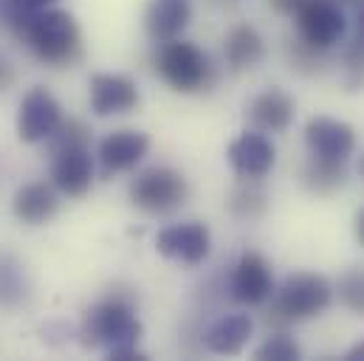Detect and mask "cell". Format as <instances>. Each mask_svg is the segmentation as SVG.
<instances>
[{
    "instance_id": "cell-1",
    "label": "cell",
    "mask_w": 364,
    "mask_h": 361,
    "mask_svg": "<svg viewBox=\"0 0 364 361\" xmlns=\"http://www.w3.org/2000/svg\"><path fill=\"white\" fill-rule=\"evenodd\" d=\"M9 26L14 34L31 48V54L54 68H71L82 57V31L71 11L63 9H40L20 11L6 6Z\"/></svg>"
},
{
    "instance_id": "cell-2",
    "label": "cell",
    "mask_w": 364,
    "mask_h": 361,
    "mask_svg": "<svg viewBox=\"0 0 364 361\" xmlns=\"http://www.w3.org/2000/svg\"><path fill=\"white\" fill-rule=\"evenodd\" d=\"M141 322L136 316L133 299L113 293L102 302H96L93 308L85 311L82 328H80V339L88 350H113V347H124V345H139L141 342Z\"/></svg>"
},
{
    "instance_id": "cell-3",
    "label": "cell",
    "mask_w": 364,
    "mask_h": 361,
    "mask_svg": "<svg viewBox=\"0 0 364 361\" xmlns=\"http://www.w3.org/2000/svg\"><path fill=\"white\" fill-rule=\"evenodd\" d=\"M333 302V285L322 274L299 271L285 276L282 288L274 293L272 311L266 313V325H291L305 322L325 313Z\"/></svg>"
},
{
    "instance_id": "cell-4",
    "label": "cell",
    "mask_w": 364,
    "mask_h": 361,
    "mask_svg": "<svg viewBox=\"0 0 364 361\" xmlns=\"http://www.w3.org/2000/svg\"><path fill=\"white\" fill-rule=\"evenodd\" d=\"M156 71L178 93H198L215 82L212 60L195 43H186L181 37L161 43V48L156 51Z\"/></svg>"
},
{
    "instance_id": "cell-5",
    "label": "cell",
    "mask_w": 364,
    "mask_h": 361,
    "mask_svg": "<svg viewBox=\"0 0 364 361\" xmlns=\"http://www.w3.org/2000/svg\"><path fill=\"white\" fill-rule=\"evenodd\" d=\"M130 203L144 215H173L189 198V183L178 170L150 167L130 180Z\"/></svg>"
},
{
    "instance_id": "cell-6",
    "label": "cell",
    "mask_w": 364,
    "mask_h": 361,
    "mask_svg": "<svg viewBox=\"0 0 364 361\" xmlns=\"http://www.w3.org/2000/svg\"><path fill=\"white\" fill-rule=\"evenodd\" d=\"M296 20V37H302L308 45L331 51L339 45L348 34V17L345 6L336 0H305V6L294 14Z\"/></svg>"
},
{
    "instance_id": "cell-7",
    "label": "cell",
    "mask_w": 364,
    "mask_h": 361,
    "mask_svg": "<svg viewBox=\"0 0 364 361\" xmlns=\"http://www.w3.org/2000/svg\"><path fill=\"white\" fill-rule=\"evenodd\" d=\"M156 249L167 260H176L183 266H200V263H206V257L212 252L209 226L198 223V220L167 226L156 235Z\"/></svg>"
},
{
    "instance_id": "cell-8",
    "label": "cell",
    "mask_w": 364,
    "mask_h": 361,
    "mask_svg": "<svg viewBox=\"0 0 364 361\" xmlns=\"http://www.w3.org/2000/svg\"><path fill=\"white\" fill-rule=\"evenodd\" d=\"M63 122V107L54 99V93L46 88H31L17 110V136L26 144L48 141V136Z\"/></svg>"
},
{
    "instance_id": "cell-9",
    "label": "cell",
    "mask_w": 364,
    "mask_h": 361,
    "mask_svg": "<svg viewBox=\"0 0 364 361\" xmlns=\"http://www.w3.org/2000/svg\"><path fill=\"white\" fill-rule=\"evenodd\" d=\"M229 291H232V299L240 305H249V308L263 305L274 293V274L269 260L257 252H246L232 269Z\"/></svg>"
},
{
    "instance_id": "cell-10",
    "label": "cell",
    "mask_w": 364,
    "mask_h": 361,
    "mask_svg": "<svg viewBox=\"0 0 364 361\" xmlns=\"http://www.w3.org/2000/svg\"><path fill=\"white\" fill-rule=\"evenodd\" d=\"M226 158H229V167L235 170L237 178H266L274 170L277 147L266 133L246 130L229 144Z\"/></svg>"
},
{
    "instance_id": "cell-11",
    "label": "cell",
    "mask_w": 364,
    "mask_h": 361,
    "mask_svg": "<svg viewBox=\"0 0 364 361\" xmlns=\"http://www.w3.org/2000/svg\"><path fill=\"white\" fill-rule=\"evenodd\" d=\"M305 144L311 156L319 158H339L348 161L350 153L356 150V133L348 122L331 119V116H314L305 124Z\"/></svg>"
},
{
    "instance_id": "cell-12",
    "label": "cell",
    "mask_w": 364,
    "mask_h": 361,
    "mask_svg": "<svg viewBox=\"0 0 364 361\" xmlns=\"http://www.w3.org/2000/svg\"><path fill=\"white\" fill-rule=\"evenodd\" d=\"M150 150V136L141 130H113L107 133L99 147H96V158L102 164L105 176H116V173H127L133 170Z\"/></svg>"
},
{
    "instance_id": "cell-13",
    "label": "cell",
    "mask_w": 364,
    "mask_h": 361,
    "mask_svg": "<svg viewBox=\"0 0 364 361\" xmlns=\"http://www.w3.org/2000/svg\"><path fill=\"white\" fill-rule=\"evenodd\" d=\"M88 85H91V110L102 119L130 113L141 104L139 85L127 74H93Z\"/></svg>"
},
{
    "instance_id": "cell-14",
    "label": "cell",
    "mask_w": 364,
    "mask_h": 361,
    "mask_svg": "<svg viewBox=\"0 0 364 361\" xmlns=\"http://www.w3.org/2000/svg\"><path fill=\"white\" fill-rule=\"evenodd\" d=\"M93 178H96V164L91 158V147L63 150L51 156V183L57 192L68 198H82L91 192Z\"/></svg>"
},
{
    "instance_id": "cell-15",
    "label": "cell",
    "mask_w": 364,
    "mask_h": 361,
    "mask_svg": "<svg viewBox=\"0 0 364 361\" xmlns=\"http://www.w3.org/2000/svg\"><path fill=\"white\" fill-rule=\"evenodd\" d=\"M294 116H296V102L282 88H269L257 93L246 107L249 124L260 133H285Z\"/></svg>"
},
{
    "instance_id": "cell-16",
    "label": "cell",
    "mask_w": 364,
    "mask_h": 361,
    "mask_svg": "<svg viewBox=\"0 0 364 361\" xmlns=\"http://www.w3.org/2000/svg\"><path fill=\"white\" fill-rule=\"evenodd\" d=\"M11 212L26 226H43V223H48L60 212V198H57L54 183H43V180L23 183L14 192V198H11Z\"/></svg>"
},
{
    "instance_id": "cell-17",
    "label": "cell",
    "mask_w": 364,
    "mask_h": 361,
    "mask_svg": "<svg viewBox=\"0 0 364 361\" xmlns=\"http://www.w3.org/2000/svg\"><path fill=\"white\" fill-rule=\"evenodd\" d=\"M192 20L189 0H153L144 11V31L153 43H170L181 37Z\"/></svg>"
},
{
    "instance_id": "cell-18",
    "label": "cell",
    "mask_w": 364,
    "mask_h": 361,
    "mask_svg": "<svg viewBox=\"0 0 364 361\" xmlns=\"http://www.w3.org/2000/svg\"><path fill=\"white\" fill-rule=\"evenodd\" d=\"M252 330H255V322L249 313H229L209 325L203 345L218 356H237L249 345Z\"/></svg>"
},
{
    "instance_id": "cell-19",
    "label": "cell",
    "mask_w": 364,
    "mask_h": 361,
    "mask_svg": "<svg viewBox=\"0 0 364 361\" xmlns=\"http://www.w3.org/2000/svg\"><path fill=\"white\" fill-rule=\"evenodd\" d=\"M223 57L232 71L255 68L266 57V40L255 26H235L223 40Z\"/></svg>"
},
{
    "instance_id": "cell-20",
    "label": "cell",
    "mask_w": 364,
    "mask_h": 361,
    "mask_svg": "<svg viewBox=\"0 0 364 361\" xmlns=\"http://www.w3.org/2000/svg\"><path fill=\"white\" fill-rule=\"evenodd\" d=\"M31 296V279L23 260L11 252H0V308L11 311L28 302Z\"/></svg>"
},
{
    "instance_id": "cell-21",
    "label": "cell",
    "mask_w": 364,
    "mask_h": 361,
    "mask_svg": "<svg viewBox=\"0 0 364 361\" xmlns=\"http://www.w3.org/2000/svg\"><path fill=\"white\" fill-rule=\"evenodd\" d=\"M345 180H348V161H339V158L311 156V161L302 167V186L314 195H331L342 189Z\"/></svg>"
},
{
    "instance_id": "cell-22",
    "label": "cell",
    "mask_w": 364,
    "mask_h": 361,
    "mask_svg": "<svg viewBox=\"0 0 364 361\" xmlns=\"http://www.w3.org/2000/svg\"><path fill=\"white\" fill-rule=\"evenodd\" d=\"M260 180L263 178H240V183L229 192L226 206H229L232 217H237V220H257V217L266 215L269 192H266V186Z\"/></svg>"
},
{
    "instance_id": "cell-23",
    "label": "cell",
    "mask_w": 364,
    "mask_h": 361,
    "mask_svg": "<svg viewBox=\"0 0 364 361\" xmlns=\"http://www.w3.org/2000/svg\"><path fill=\"white\" fill-rule=\"evenodd\" d=\"M77 147H91V130L80 119H63L57 130L48 136V153H63V150H77Z\"/></svg>"
},
{
    "instance_id": "cell-24",
    "label": "cell",
    "mask_w": 364,
    "mask_h": 361,
    "mask_svg": "<svg viewBox=\"0 0 364 361\" xmlns=\"http://www.w3.org/2000/svg\"><path fill=\"white\" fill-rule=\"evenodd\" d=\"M333 293L339 296V302H342L348 311L364 316V269L350 266V269L342 271L339 279H336Z\"/></svg>"
},
{
    "instance_id": "cell-25",
    "label": "cell",
    "mask_w": 364,
    "mask_h": 361,
    "mask_svg": "<svg viewBox=\"0 0 364 361\" xmlns=\"http://www.w3.org/2000/svg\"><path fill=\"white\" fill-rule=\"evenodd\" d=\"M288 63H291V68H296L302 74H316L328 63V51L314 48L302 37H296V40L288 43Z\"/></svg>"
},
{
    "instance_id": "cell-26",
    "label": "cell",
    "mask_w": 364,
    "mask_h": 361,
    "mask_svg": "<svg viewBox=\"0 0 364 361\" xmlns=\"http://www.w3.org/2000/svg\"><path fill=\"white\" fill-rule=\"evenodd\" d=\"M299 356L302 350L288 333H274L255 350V359L260 361H296Z\"/></svg>"
},
{
    "instance_id": "cell-27",
    "label": "cell",
    "mask_w": 364,
    "mask_h": 361,
    "mask_svg": "<svg viewBox=\"0 0 364 361\" xmlns=\"http://www.w3.org/2000/svg\"><path fill=\"white\" fill-rule=\"evenodd\" d=\"M345 85L350 90L364 88V37H353L345 48Z\"/></svg>"
},
{
    "instance_id": "cell-28",
    "label": "cell",
    "mask_w": 364,
    "mask_h": 361,
    "mask_svg": "<svg viewBox=\"0 0 364 361\" xmlns=\"http://www.w3.org/2000/svg\"><path fill=\"white\" fill-rule=\"evenodd\" d=\"M57 0H6L9 9H20V11H40V9H51Z\"/></svg>"
},
{
    "instance_id": "cell-29",
    "label": "cell",
    "mask_w": 364,
    "mask_h": 361,
    "mask_svg": "<svg viewBox=\"0 0 364 361\" xmlns=\"http://www.w3.org/2000/svg\"><path fill=\"white\" fill-rule=\"evenodd\" d=\"M14 80H17V74H14V65H11L6 57H0V93L11 88V85H14Z\"/></svg>"
},
{
    "instance_id": "cell-30",
    "label": "cell",
    "mask_w": 364,
    "mask_h": 361,
    "mask_svg": "<svg viewBox=\"0 0 364 361\" xmlns=\"http://www.w3.org/2000/svg\"><path fill=\"white\" fill-rule=\"evenodd\" d=\"M269 3H272L274 11H279V14H291V17L305 6V0H269Z\"/></svg>"
},
{
    "instance_id": "cell-31",
    "label": "cell",
    "mask_w": 364,
    "mask_h": 361,
    "mask_svg": "<svg viewBox=\"0 0 364 361\" xmlns=\"http://www.w3.org/2000/svg\"><path fill=\"white\" fill-rule=\"evenodd\" d=\"M353 235H356V240H359V246L364 249V209L356 215V220H353Z\"/></svg>"
},
{
    "instance_id": "cell-32",
    "label": "cell",
    "mask_w": 364,
    "mask_h": 361,
    "mask_svg": "<svg viewBox=\"0 0 364 361\" xmlns=\"http://www.w3.org/2000/svg\"><path fill=\"white\" fill-rule=\"evenodd\" d=\"M348 359H350V361H364V342L353 345V347L348 350Z\"/></svg>"
},
{
    "instance_id": "cell-33",
    "label": "cell",
    "mask_w": 364,
    "mask_h": 361,
    "mask_svg": "<svg viewBox=\"0 0 364 361\" xmlns=\"http://www.w3.org/2000/svg\"><path fill=\"white\" fill-rule=\"evenodd\" d=\"M356 37H364V3L356 9Z\"/></svg>"
},
{
    "instance_id": "cell-34",
    "label": "cell",
    "mask_w": 364,
    "mask_h": 361,
    "mask_svg": "<svg viewBox=\"0 0 364 361\" xmlns=\"http://www.w3.org/2000/svg\"><path fill=\"white\" fill-rule=\"evenodd\" d=\"M336 3H339V6H350V9H359L364 0H336Z\"/></svg>"
},
{
    "instance_id": "cell-35",
    "label": "cell",
    "mask_w": 364,
    "mask_h": 361,
    "mask_svg": "<svg viewBox=\"0 0 364 361\" xmlns=\"http://www.w3.org/2000/svg\"><path fill=\"white\" fill-rule=\"evenodd\" d=\"M359 176L364 178V158H362V164H359Z\"/></svg>"
}]
</instances>
